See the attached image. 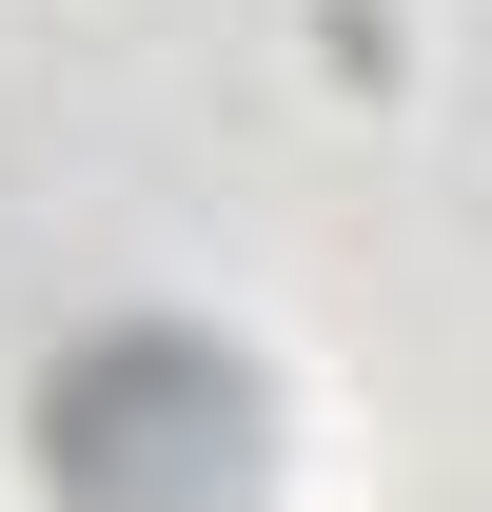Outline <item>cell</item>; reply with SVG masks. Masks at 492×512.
I'll return each instance as SVG.
<instances>
[{
    "instance_id": "cell-1",
    "label": "cell",
    "mask_w": 492,
    "mask_h": 512,
    "mask_svg": "<svg viewBox=\"0 0 492 512\" xmlns=\"http://www.w3.org/2000/svg\"><path fill=\"white\" fill-rule=\"evenodd\" d=\"M256 453H276L256 375L217 335H178V316L79 335L60 375H40V473H60V512H256Z\"/></svg>"
}]
</instances>
